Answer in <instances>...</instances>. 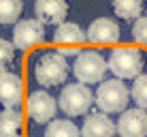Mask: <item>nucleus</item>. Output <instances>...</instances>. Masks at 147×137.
<instances>
[{"label": "nucleus", "mask_w": 147, "mask_h": 137, "mask_svg": "<svg viewBox=\"0 0 147 137\" xmlns=\"http://www.w3.org/2000/svg\"><path fill=\"white\" fill-rule=\"evenodd\" d=\"M34 77L40 86L45 88H51V86H60L66 82L68 77V62L66 56H62L60 52H45L40 58L36 60V67H34Z\"/></svg>", "instance_id": "nucleus-1"}, {"label": "nucleus", "mask_w": 147, "mask_h": 137, "mask_svg": "<svg viewBox=\"0 0 147 137\" xmlns=\"http://www.w3.org/2000/svg\"><path fill=\"white\" fill-rule=\"evenodd\" d=\"M109 71L117 79H136L143 71V54L136 47H117L107 60Z\"/></svg>", "instance_id": "nucleus-2"}, {"label": "nucleus", "mask_w": 147, "mask_h": 137, "mask_svg": "<svg viewBox=\"0 0 147 137\" xmlns=\"http://www.w3.org/2000/svg\"><path fill=\"white\" fill-rule=\"evenodd\" d=\"M130 99V90L121 79H107L100 82L98 90H96V105L100 107L102 114H119L126 111Z\"/></svg>", "instance_id": "nucleus-3"}, {"label": "nucleus", "mask_w": 147, "mask_h": 137, "mask_svg": "<svg viewBox=\"0 0 147 137\" xmlns=\"http://www.w3.org/2000/svg\"><path fill=\"white\" fill-rule=\"evenodd\" d=\"M94 103V94L90 88H85V84H68L62 88L58 99V107H62V111L66 116H83L88 114L90 107Z\"/></svg>", "instance_id": "nucleus-4"}, {"label": "nucleus", "mask_w": 147, "mask_h": 137, "mask_svg": "<svg viewBox=\"0 0 147 137\" xmlns=\"http://www.w3.org/2000/svg\"><path fill=\"white\" fill-rule=\"evenodd\" d=\"M107 60L102 58L98 52L92 49H85L81 52L73 62V73L79 79V84H96L105 77L107 73Z\"/></svg>", "instance_id": "nucleus-5"}, {"label": "nucleus", "mask_w": 147, "mask_h": 137, "mask_svg": "<svg viewBox=\"0 0 147 137\" xmlns=\"http://www.w3.org/2000/svg\"><path fill=\"white\" fill-rule=\"evenodd\" d=\"M85 41H88L85 32L73 22L60 24V26L55 28V32H53V43L58 45V52L62 56H79L81 45Z\"/></svg>", "instance_id": "nucleus-6"}, {"label": "nucleus", "mask_w": 147, "mask_h": 137, "mask_svg": "<svg viewBox=\"0 0 147 137\" xmlns=\"http://www.w3.org/2000/svg\"><path fill=\"white\" fill-rule=\"evenodd\" d=\"M26 111H28V118L36 124H45V122H51L55 118V111H58V103L49 92L45 90H36L28 96V103H26Z\"/></svg>", "instance_id": "nucleus-7"}, {"label": "nucleus", "mask_w": 147, "mask_h": 137, "mask_svg": "<svg viewBox=\"0 0 147 137\" xmlns=\"http://www.w3.org/2000/svg\"><path fill=\"white\" fill-rule=\"evenodd\" d=\"M115 129L119 137H147V109L134 107L121 111Z\"/></svg>", "instance_id": "nucleus-8"}, {"label": "nucleus", "mask_w": 147, "mask_h": 137, "mask_svg": "<svg viewBox=\"0 0 147 137\" xmlns=\"http://www.w3.org/2000/svg\"><path fill=\"white\" fill-rule=\"evenodd\" d=\"M45 39V26L38 19H24L15 24L13 30V45L15 49H30Z\"/></svg>", "instance_id": "nucleus-9"}, {"label": "nucleus", "mask_w": 147, "mask_h": 137, "mask_svg": "<svg viewBox=\"0 0 147 137\" xmlns=\"http://www.w3.org/2000/svg\"><path fill=\"white\" fill-rule=\"evenodd\" d=\"M85 37L90 43L96 45H113L119 41V26L109 17H98L85 30Z\"/></svg>", "instance_id": "nucleus-10"}, {"label": "nucleus", "mask_w": 147, "mask_h": 137, "mask_svg": "<svg viewBox=\"0 0 147 137\" xmlns=\"http://www.w3.org/2000/svg\"><path fill=\"white\" fill-rule=\"evenodd\" d=\"M24 96V84L17 73H9V71H0V103L7 107H15L22 103Z\"/></svg>", "instance_id": "nucleus-11"}, {"label": "nucleus", "mask_w": 147, "mask_h": 137, "mask_svg": "<svg viewBox=\"0 0 147 137\" xmlns=\"http://www.w3.org/2000/svg\"><path fill=\"white\" fill-rule=\"evenodd\" d=\"M34 13L40 24H64L68 15V2L66 0H36Z\"/></svg>", "instance_id": "nucleus-12"}, {"label": "nucleus", "mask_w": 147, "mask_h": 137, "mask_svg": "<svg viewBox=\"0 0 147 137\" xmlns=\"http://www.w3.org/2000/svg\"><path fill=\"white\" fill-rule=\"evenodd\" d=\"M115 124L107 114H90L83 122L81 129V137H113L115 133Z\"/></svg>", "instance_id": "nucleus-13"}, {"label": "nucleus", "mask_w": 147, "mask_h": 137, "mask_svg": "<svg viewBox=\"0 0 147 137\" xmlns=\"http://www.w3.org/2000/svg\"><path fill=\"white\" fill-rule=\"evenodd\" d=\"M22 135V114L15 107L0 111V137H19Z\"/></svg>", "instance_id": "nucleus-14"}, {"label": "nucleus", "mask_w": 147, "mask_h": 137, "mask_svg": "<svg viewBox=\"0 0 147 137\" xmlns=\"http://www.w3.org/2000/svg\"><path fill=\"white\" fill-rule=\"evenodd\" d=\"M113 2V11L121 19H136L143 11V0H111Z\"/></svg>", "instance_id": "nucleus-15"}, {"label": "nucleus", "mask_w": 147, "mask_h": 137, "mask_svg": "<svg viewBox=\"0 0 147 137\" xmlns=\"http://www.w3.org/2000/svg\"><path fill=\"white\" fill-rule=\"evenodd\" d=\"M45 137H79V129L70 120H51L45 129Z\"/></svg>", "instance_id": "nucleus-16"}, {"label": "nucleus", "mask_w": 147, "mask_h": 137, "mask_svg": "<svg viewBox=\"0 0 147 137\" xmlns=\"http://www.w3.org/2000/svg\"><path fill=\"white\" fill-rule=\"evenodd\" d=\"M22 15V0H0V24H13Z\"/></svg>", "instance_id": "nucleus-17"}, {"label": "nucleus", "mask_w": 147, "mask_h": 137, "mask_svg": "<svg viewBox=\"0 0 147 137\" xmlns=\"http://www.w3.org/2000/svg\"><path fill=\"white\" fill-rule=\"evenodd\" d=\"M132 99L141 109H147V75H139L132 86Z\"/></svg>", "instance_id": "nucleus-18"}, {"label": "nucleus", "mask_w": 147, "mask_h": 137, "mask_svg": "<svg viewBox=\"0 0 147 137\" xmlns=\"http://www.w3.org/2000/svg\"><path fill=\"white\" fill-rule=\"evenodd\" d=\"M15 58V45L11 41L0 39V71H4Z\"/></svg>", "instance_id": "nucleus-19"}, {"label": "nucleus", "mask_w": 147, "mask_h": 137, "mask_svg": "<svg viewBox=\"0 0 147 137\" xmlns=\"http://www.w3.org/2000/svg\"><path fill=\"white\" fill-rule=\"evenodd\" d=\"M132 37L136 43H143L147 45V15L145 17H139L132 26Z\"/></svg>", "instance_id": "nucleus-20"}]
</instances>
